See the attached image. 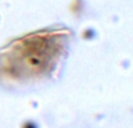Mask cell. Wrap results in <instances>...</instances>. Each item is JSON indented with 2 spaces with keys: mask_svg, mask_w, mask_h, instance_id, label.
<instances>
[{
  "mask_svg": "<svg viewBox=\"0 0 133 128\" xmlns=\"http://www.w3.org/2000/svg\"><path fill=\"white\" fill-rule=\"evenodd\" d=\"M62 48V37L58 34H42L29 37L19 49V63L22 75H41L49 71L56 62Z\"/></svg>",
  "mask_w": 133,
  "mask_h": 128,
  "instance_id": "1",
  "label": "cell"
}]
</instances>
